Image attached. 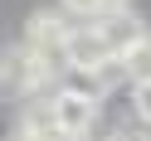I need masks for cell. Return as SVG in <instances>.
Masks as SVG:
<instances>
[{"label":"cell","mask_w":151,"mask_h":141,"mask_svg":"<svg viewBox=\"0 0 151 141\" xmlns=\"http://www.w3.org/2000/svg\"><path fill=\"white\" fill-rule=\"evenodd\" d=\"M44 78H49V63L29 44H20V49L10 44L0 54V97H29V92L44 88Z\"/></svg>","instance_id":"obj_1"},{"label":"cell","mask_w":151,"mask_h":141,"mask_svg":"<svg viewBox=\"0 0 151 141\" xmlns=\"http://www.w3.org/2000/svg\"><path fill=\"white\" fill-rule=\"evenodd\" d=\"M49 117H54V127L73 141V136H83V131H93L98 97H93L88 88H59V92L49 97Z\"/></svg>","instance_id":"obj_2"},{"label":"cell","mask_w":151,"mask_h":141,"mask_svg":"<svg viewBox=\"0 0 151 141\" xmlns=\"http://www.w3.org/2000/svg\"><path fill=\"white\" fill-rule=\"evenodd\" d=\"M102 59H112V49H107V39H102V29H98V24L68 29V39H63V63H68L73 73H88V68H98Z\"/></svg>","instance_id":"obj_3"},{"label":"cell","mask_w":151,"mask_h":141,"mask_svg":"<svg viewBox=\"0 0 151 141\" xmlns=\"http://www.w3.org/2000/svg\"><path fill=\"white\" fill-rule=\"evenodd\" d=\"M63 39H68V24H63L59 15L39 10V15L29 20V39H24V44H29V49H34V54H39V59L54 68V63L63 59Z\"/></svg>","instance_id":"obj_4"},{"label":"cell","mask_w":151,"mask_h":141,"mask_svg":"<svg viewBox=\"0 0 151 141\" xmlns=\"http://www.w3.org/2000/svg\"><path fill=\"white\" fill-rule=\"evenodd\" d=\"M122 63H127V83H146L151 78V34H141L137 44H127Z\"/></svg>","instance_id":"obj_5"},{"label":"cell","mask_w":151,"mask_h":141,"mask_svg":"<svg viewBox=\"0 0 151 141\" xmlns=\"http://www.w3.org/2000/svg\"><path fill=\"white\" fill-rule=\"evenodd\" d=\"M132 107H137V117L151 127V78L146 83H132Z\"/></svg>","instance_id":"obj_6"},{"label":"cell","mask_w":151,"mask_h":141,"mask_svg":"<svg viewBox=\"0 0 151 141\" xmlns=\"http://www.w3.org/2000/svg\"><path fill=\"white\" fill-rule=\"evenodd\" d=\"M63 10H68V15H83V20H93V15L107 10V0H63Z\"/></svg>","instance_id":"obj_7"},{"label":"cell","mask_w":151,"mask_h":141,"mask_svg":"<svg viewBox=\"0 0 151 141\" xmlns=\"http://www.w3.org/2000/svg\"><path fill=\"white\" fill-rule=\"evenodd\" d=\"M117 141H122V136H117Z\"/></svg>","instance_id":"obj_8"}]
</instances>
